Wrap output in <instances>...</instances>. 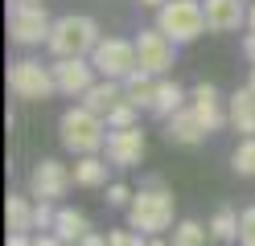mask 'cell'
<instances>
[{"label":"cell","instance_id":"1","mask_svg":"<svg viewBox=\"0 0 255 246\" xmlns=\"http://www.w3.org/2000/svg\"><path fill=\"white\" fill-rule=\"evenodd\" d=\"M173 213H177V197L169 193V185L161 176H152L148 185L132 197V205H128V226L140 230L144 238H161L173 226Z\"/></svg>","mask_w":255,"mask_h":246},{"label":"cell","instance_id":"2","mask_svg":"<svg viewBox=\"0 0 255 246\" xmlns=\"http://www.w3.org/2000/svg\"><path fill=\"white\" fill-rule=\"evenodd\" d=\"M99 21L95 16H83V12H66L58 16L54 29H50V54L54 58H87L95 54V45H99Z\"/></svg>","mask_w":255,"mask_h":246},{"label":"cell","instance_id":"3","mask_svg":"<svg viewBox=\"0 0 255 246\" xmlns=\"http://www.w3.org/2000/svg\"><path fill=\"white\" fill-rule=\"evenodd\" d=\"M107 131H111L107 119L95 115V111H87L83 103L62 111V119H58V136H62V144H66L74 156H95L107 144Z\"/></svg>","mask_w":255,"mask_h":246},{"label":"cell","instance_id":"4","mask_svg":"<svg viewBox=\"0 0 255 246\" xmlns=\"http://www.w3.org/2000/svg\"><path fill=\"white\" fill-rule=\"evenodd\" d=\"M8 90L21 98V103H45V98L58 94L54 82V66H41L33 58H17L8 62Z\"/></svg>","mask_w":255,"mask_h":246},{"label":"cell","instance_id":"5","mask_svg":"<svg viewBox=\"0 0 255 246\" xmlns=\"http://www.w3.org/2000/svg\"><path fill=\"white\" fill-rule=\"evenodd\" d=\"M156 29L165 33L169 41H194L206 33V8L198 4V0H169V4L156 8Z\"/></svg>","mask_w":255,"mask_h":246},{"label":"cell","instance_id":"6","mask_svg":"<svg viewBox=\"0 0 255 246\" xmlns=\"http://www.w3.org/2000/svg\"><path fill=\"white\" fill-rule=\"evenodd\" d=\"M91 66H95V70H99L103 78L124 82L128 74H136V70H140V62H136V41L103 37L99 45H95V54H91Z\"/></svg>","mask_w":255,"mask_h":246},{"label":"cell","instance_id":"7","mask_svg":"<svg viewBox=\"0 0 255 246\" xmlns=\"http://www.w3.org/2000/svg\"><path fill=\"white\" fill-rule=\"evenodd\" d=\"M173 58H177V41H169L156 25L136 33V62H140L144 74H152V78L169 74L173 70Z\"/></svg>","mask_w":255,"mask_h":246},{"label":"cell","instance_id":"8","mask_svg":"<svg viewBox=\"0 0 255 246\" xmlns=\"http://www.w3.org/2000/svg\"><path fill=\"white\" fill-rule=\"evenodd\" d=\"M50 29H54V21L45 16L41 4H12L8 8V37L17 45H41V41H50Z\"/></svg>","mask_w":255,"mask_h":246},{"label":"cell","instance_id":"9","mask_svg":"<svg viewBox=\"0 0 255 246\" xmlns=\"http://www.w3.org/2000/svg\"><path fill=\"white\" fill-rule=\"evenodd\" d=\"M70 185L74 168H66L62 160H37L29 172V197H37V201H58V197H66Z\"/></svg>","mask_w":255,"mask_h":246},{"label":"cell","instance_id":"10","mask_svg":"<svg viewBox=\"0 0 255 246\" xmlns=\"http://www.w3.org/2000/svg\"><path fill=\"white\" fill-rule=\"evenodd\" d=\"M144 131L140 127H111L107 131V144H103V160L116 164V168H136L140 160H144Z\"/></svg>","mask_w":255,"mask_h":246},{"label":"cell","instance_id":"11","mask_svg":"<svg viewBox=\"0 0 255 246\" xmlns=\"http://www.w3.org/2000/svg\"><path fill=\"white\" fill-rule=\"evenodd\" d=\"M95 66L87 58H58L54 62V82H58V94H78L83 98L95 86Z\"/></svg>","mask_w":255,"mask_h":246},{"label":"cell","instance_id":"12","mask_svg":"<svg viewBox=\"0 0 255 246\" xmlns=\"http://www.w3.org/2000/svg\"><path fill=\"white\" fill-rule=\"evenodd\" d=\"M206 136H210V131H206V123L198 119L194 107H181L177 115H169V119H165V140H169V144L194 148V144H202Z\"/></svg>","mask_w":255,"mask_h":246},{"label":"cell","instance_id":"13","mask_svg":"<svg viewBox=\"0 0 255 246\" xmlns=\"http://www.w3.org/2000/svg\"><path fill=\"white\" fill-rule=\"evenodd\" d=\"M189 107L198 111V119L206 123V131H218L222 123H227V111H222V98H218L214 82H198V86H189Z\"/></svg>","mask_w":255,"mask_h":246},{"label":"cell","instance_id":"14","mask_svg":"<svg viewBox=\"0 0 255 246\" xmlns=\"http://www.w3.org/2000/svg\"><path fill=\"white\" fill-rule=\"evenodd\" d=\"M206 29L210 33H235L239 25H247L243 0H206Z\"/></svg>","mask_w":255,"mask_h":246},{"label":"cell","instance_id":"15","mask_svg":"<svg viewBox=\"0 0 255 246\" xmlns=\"http://www.w3.org/2000/svg\"><path fill=\"white\" fill-rule=\"evenodd\" d=\"M227 123H231L235 131H243V140L255 136V90H251V86L235 90V94L227 98Z\"/></svg>","mask_w":255,"mask_h":246},{"label":"cell","instance_id":"16","mask_svg":"<svg viewBox=\"0 0 255 246\" xmlns=\"http://www.w3.org/2000/svg\"><path fill=\"white\" fill-rule=\"evenodd\" d=\"M124 98H128V94H124V82H111V78H103V82H95V86L83 94V107L107 119V115L116 111V107L124 103Z\"/></svg>","mask_w":255,"mask_h":246},{"label":"cell","instance_id":"17","mask_svg":"<svg viewBox=\"0 0 255 246\" xmlns=\"http://www.w3.org/2000/svg\"><path fill=\"white\" fill-rule=\"evenodd\" d=\"M181 107H189V90L181 86V82L161 78L156 82V98H152V115L156 119H169V115H177Z\"/></svg>","mask_w":255,"mask_h":246},{"label":"cell","instance_id":"18","mask_svg":"<svg viewBox=\"0 0 255 246\" xmlns=\"http://www.w3.org/2000/svg\"><path fill=\"white\" fill-rule=\"evenodd\" d=\"M4 218H8V234H29V230H37V205L25 193H8Z\"/></svg>","mask_w":255,"mask_h":246},{"label":"cell","instance_id":"19","mask_svg":"<svg viewBox=\"0 0 255 246\" xmlns=\"http://www.w3.org/2000/svg\"><path fill=\"white\" fill-rule=\"evenodd\" d=\"M54 234L66 242V246H78L87 234H95V230H91V222H87L83 209H58L54 213Z\"/></svg>","mask_w":255,"mask_h":246},{"label":"cell","instance_id":"20","mask_svg":"<svg viewBox=\"0 0 255 246\" xmlns=\"http://www.w3.org/2000/svg\"><path fill=\"white\" fill-rule=\"evenodd\" d=\"M124 94H128V103H136V107H148V111H152V98H156V78H152V74H144V70L128 74V78H124Z\"/></svg>","mask_w":255,"mask_h":246},{"label":"cell","instance_id":"21","mask_svg":"<svg viewBox=\"0 0 255 246\" xmlns=\"http://www.w3.org/2000/svg\"><path fill=\"white\" fill-rule=\"evenodd\" d=\"M74 185H83V189L107 185V160H99V156H78V164H74Z\"/></svg>","mask_w":255,"mask_h":246},{"label":"cell","instance_id":"22","mask_svg":"<svg viewBox=\"0 0 255 246\" xmlns=\"http://www.w3.org/2000/svg\"><path fill=\"white\" fill-rule=\"evenodd\" d=\"M239 226H243V213H235L231 205H222V209H214V218H210V238L239 242Z\"/></svg>","mask_w":255,"mask_h":246},{"label":"cell","instance_id":"23","mask_svg":"<svg viewBox=\"0 0 255 246\" xmlns=\"http://www.w3.org/2000/svg\"><path fill=\"white\" fill-rule=\"evenodd\" d=\"M206 238H210V226H202L194 218L177 222V230H173V246H206Z\"/></svg>","mask_w":255,"mask_h":246},{"label":"cell","instance_id":"24","mask_svg":"<svg viewBox=\"0 0 255 246\" xmlns=\"http://www.w3.org/2000/svg\"><path fill=\"white\" fill-rule=\"evenodd\" d=\"M231 168L239 176H255V136H247L243 144L235 148V156H231Z\"/></svg>","mask_w":255,"mask_h":246},{"label":"cell","instance_id":"25","mask_svg":"<svg viewBox=\"0 0 255 246\" xmlns=\"http://www.w3.org/2000/svg\"><path fill=\"white\" fill-rule=\"evenodd\" d=\"M136 111H140V107H136V103H128V98H124V103H120L116 111L107 115V127H136Z\"/></svg>","mask_w":255,"mask_h":246},{"label":"cell","instance_id":"26","mask_svg":"<svg viewBox=\"0 0 255 246\" xmlns=\"http://www.w3.org/2000/svg\"><path fill=\"white\" fill-rule=\"evenodd\" d=\"M107 246H148V238L136 234V230L128 226V230H111V234H107Z\"/></svg>","mask_w":255,"mask_h":246},{"label":"cell","instance_id":"27","mask_svg":"<svg viewBox=\"0 0 255 246\" xmlns=\"http://www.w3.org/2000/svg\"><path fill=\"white\" fill-rule=\"evenodd\" d=\"M239 246H255V205L243 209V226H239Z\"/></svg>","mask_w":255,"mask_h":246},{"label":"cell","instance_id":"28","mask_svg":"<svg viewBox=\"0 0 255 246\" xmlns=\"http://www.w3.org/2000/svg\"><path fill=\"white\" fill-rule=\"evenodd\" d=\"M136 193H128V185H107V205H132Z\"/></svg>","mask_w":255,"mask_h":246},{"label":"cell","instance_id":"29","mask_svg":"<svg viewBox=\"0 0 255 246\" xmlns=\"http://www.w3.org/2000/svg\"><path fill=\"white\" fill-rule=\"evenodd\" d=\"M37 230H54V213H50V201H37Z\"/></svg>","mask_w":255,"mask_h":246},{"label":"cell","instance_id":"30","mask_svg":"<svg viewBox=\"0 0 255 246\" xmlns=\"http://www.w3.org/2000/svg\"><path fill=\"white\" fill-rule=\"evenodd\" d=\"M243 54H247V62L255 66V29L247 33V41H243Z\"/></svg>","mask_w":255,"mask_h":246},{"label":"cell","instance_id":"31","mask_svg":"<svg viewBox=\"0 0 255 246\" xmlns=\"http://www.w3.org/2000/svg\"><path fill=\"white\" fill-rule=\"evenodd\" d=\"M33 246H66L58 234H41V238H33Z\"/></svg>","mask_w":255,"mask_h":246},{"label":"cell","instance_id":"32","mask_svg":"<svg viewBox=\"0 0 255 246\" xmlns=\"http://www.w3.org/2000/svg\"><path fill=\"white\" fill-rule=\"evenodd\" d=\"M78 246H107V238H103V234H87Z\"/></svg>","mask_w":255,"mask_h":246},{"label":"cell","instance_id":"33","mask_svg":"<svg viewBox=\"0 0 255 246\" xmlns=\"http://www.w3.org/2000/svg\"><path fill=\"white\" fill-rule=\"evenodd\" d=\"M8 246H33V242H29V234H8Z\"/></svg>","mask_w":255,"mask_h":246},{"label":"cell","instance_id":"34","mask_svg":"<svg viewBox=\"0 0 255 246\" xmlns=\"http://www.w3.org/2000/svg\"><path fill=\"white\" fill-rule=\"evenodd\" d=\"M140 4H148V8H161V4H169V0H140Z\"/></svg>","mask_w":255,"mask_h":246},{"label":"cell","instance_id":"35","mask_svg":"<svg viewBox=\"0 0 255 246\" xmlns=\"http://www.w3.org/2000/svg\"><path fill=\"white\" fill-rule=\"evenodd\" d=\"M148 246H173V242H165V238H148Z\"/></svg>","mask_w":255,"mask_h":246},{"label":"cell","instance_id":"36","mask_svg":"<svg viewBox=\"0 0 255 246\" xmlns=\"http://www.w3.org/2000/svg\"><path fill=\"white\" fill-rule=\"evenodd\" d=\"M247 25H251V29H255V4H251V8H247Z\"/></svg>","mask_w":255,"mask_h":246},{"label":"cell","instance_id":"37","mask_svg":"<svg viewBox=\"0 0 255 246\" xmlns=\"http://www.w3.org/2000/svg\"><path fill=\"white\" fill-rule=\"evenodd\" d=\"M247 86H251V90H255V66H251V78H247Z\"/></svg>","mask_w":255,"mask_h":246},{"label":"cell","instance_id":"38","mask_svg":"<svg viewBox=\"0 0 255 246\" xmlns=\"http://www.w3.org/2000/svg\"><path fill=\"white\" fill-rule=\"evenodd\" d=\"M12 4H37V0H12Z\"/></svg>","mask_w":255,"mask_h":246}]
</instances>
